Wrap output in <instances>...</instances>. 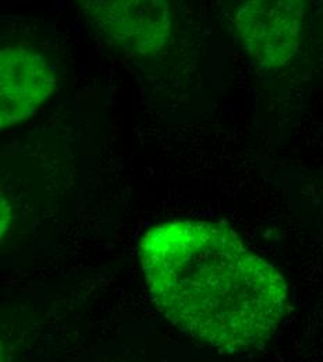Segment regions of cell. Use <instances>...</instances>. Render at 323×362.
Returning a JSON list of instances; mask_svg holds the SVG:
<instances>
[{"label":"cell","mask_w":323,"mask_h":362,"mask_svg":"<svg viewBox=\"0 0 323 362\" xmlns=\"http://www.w3.org/2000/svg\"><path fill=\"white\" fill-rule=\"evenodd\" d=\"M139 258L160 314L213 350L261 349L284 319L286 279L230 227L196 219L155 225L139 240Z\"/></svg>","instance_id":"1"},{"label":"cell","mask_w":323,"mask_h":362,"mask_svg":"<svg viewBox=\"0 0 323 362\" xmlns=\"http://www.w3.org/2000/svg\"><path fill=\"white\" fill-rule=\"evenodd\" d=\"M304 16L300 0H252L235 13V31L248 54L259 64L277 69L298 50Z\"/></svg>","instance_id":"2"},{"label":"cell","mask_w":323,"mask_h":362,"mask_svg":"<svg viewBox=\"0 0 323 362\" xmlns=\"http://www.w3.org/2000/svg\"><path fill=\"white\" fill-rule=\"evenodd\" d=\"M83 10L100 37L133 54L155 53L170 38V7L160 0L86 1Z\"/></svg>","instance_id":"3"},{"label":"cell","mask_w":323,"mask_h":362,"mask_svg":"<svg viewBox=\"0 0 323 362\" xmlns=\"http://www.w3.org/2000/svg\"><path fill=\"white\" fill-rule=\"evenodd\" d=\"M54 87V70L42 53L24 44L1 47L0 130L30 119Z\"/></svg>","instance_id":"4"},{"label":"cell","mask_w":323,"mask_h":362,"mask_svg":"<svg viewBox=\"0 0 323 362\" xmlns=\"http://www.w3.org/2000/svg\"><path fill=\"white\" fill-rule=\"evenodd\" d=\"M13 222V208L8 199L0 192V241L4 238L7 231L10 230Z\"/></svg>","instance_id":"5"},{"label":"cell","mask_w":323,"mask_h":362,"mask_svg":"<svg viewBox=\"0 0 323 362\" xmlns=\"http://www.w3.org/2000/svg\"><path fill=\"white\" fill-rule=\"evenodd\" d=\"M0 362H11L8 349H7L6 343L1 339H0Z\"/></svg>","instance_id":"6"}]
</instances>
